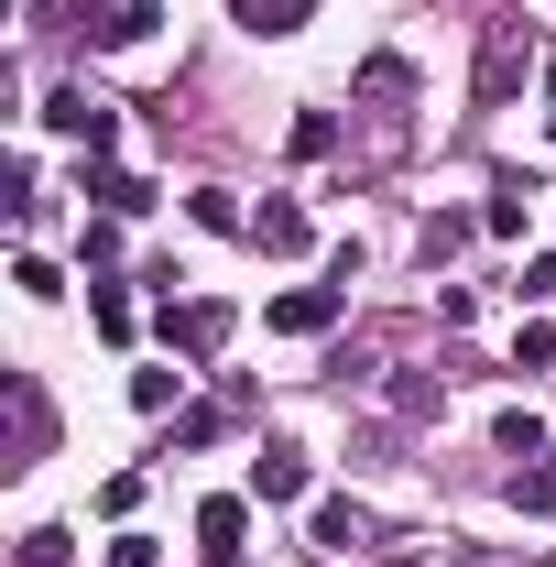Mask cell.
I'll return each mask as SVG.
<instances>
[{
	"label": "cell",
	"instance_id": "4",
	"mask_svg": "<svg viewBox=\"0 0 556 567\" xmlns=\"http://www.w3.org/2000/svg\"><path fill=\"white\" fill-rule=\"evenodd\" d=\"M524 76H535V44H524V22H491V33H481V110H502Z\"/></svg>",
	"mask_w": 556,
	"mask_h": 567
},
{
	"label": "cell",
	"instance_id": "14",
	"mask_svg": "<svg viewBox=\"0 0 556 567\" xmlns=\"http://www.w3.org/2000/svg\"><path fill=\"white\" fill-rule=\"evenodd\" d=\"M524 197H535V186L513 175V186H502V197H491V208H481V229H491V240H524Z\"/></svg>",
	"mask_w": 556,
	"mask_h": 567
},
{
	"label": "cell",
	"instance_id": "21",
	"mask_svg": "<svg viewBox=\"0 0 556 567\" xmlns=\"http://www.w3.org/2000/svg\"><path fill=\"white\" fill-rule=\"evenodd\" d=\"M284 142H295V153L317 164V153H339V121H328V110H306V121H295V132H284Z\"/></svg>",
	"mask_w": 556,
	"mask_h": 567
},
{
	"label": "cell",
	"instance_id": "28",
	"mask_svg": "<svg viewBox=\"0 0 556 567\" xmlns=\"http://www.w3.org/2000/svg\"><path fill=\"white\" fill-rule=\"evenodd\" d=\"M393 567H415V557H393Z\"/></svg>",
	"mask_w": 556,
	"mask_h": 567
},
{
	"label": "cell",
	"instance_id": "13",
	"mask_svg": "<svg viewBox=\"0 0 556 567\" xmlns=\"http://www.w3.org/2000/svg\"><path fill=\"white\" fill-rule=\"evenodd\" d=\"M229 11H240V33H295L317 0H229Z\"/></svg>",
	"mask_w": 556,
	"mask_h": 567
},
{
	"label": "cell",
	"instance_id": "26",
	"mask_svg": "<svg viewBox=\"0 0 556 567\" xmlns=\"http://www.w3.org/2000/svg\"><path fill=\"white\" fill-rule=\"evenodd\" d=\"M110 567H164V546H153V535H121V546H110Z\"/></svg>",
	"mask_w": 556,
	"mask_h": 567
},
{
	"label": "cell",
	"instance_id": "8",
	"mask_svg": "<svg viewBox=\"0 0 556 567\" xmlns=\"http://www.w3.org/2000/svg\"><path fill=\"white\" fill-rule=\"evenodd\" d=\"M404 99H415V66H404V55H371V66H360V110H382V121H393Z\"/></svg>",
	"mask_w": 556,
	"mask_h": 567
},
{
	"label": "cell",
	"instance_id": "18",
	"mask_svg": "<svg viewBox=\"0 0 556 567\" xmlns=\"http://www.w3.org/2000/svg\"><path fill=\"white\" fill-rule=\"evenodd\" d=\"M175 393H186V371H132V404H142V415H164Z\"/></svg>",
	"mask_w": 556,
	"mask_h": 567
},
{
	"label": "cell",
	"instance_id": "17",
	"mask_svg": "<svg viewBox=\"0 0 556 567\" xmlns=\"http://www.w3.org/2000/svg\"><path fill=\"white\" fill-rule=\"evenodd\" d=\"M470 229H481V218H459V208H436V218H425V262H447V251H459V240H470Z\"/></svg>",
	"mask_w": 556,
	"mask_h": 567
},
{
	"label": "cell",
	"instance_id": "2",
	"mask_svg": "<svg viewBox=\"0 0 556 567\" xmlns=\"http://www.w3.org/2000/svg\"><path fill=\"white\" fill-rule=\"evenodd\" d=\"M339 317H349V284H295V295L262 306V328H274V339H328Z\"/></svg>",
	"mask_w": 556,
	"mask_h": 567
},
{
	"label": "cell",
	"instance_id": "22",
	"mask_svg": "<svg viewBox=\"0 0 556 567\" xmlns=\"http://www.w3.org/2000/svg\"><path fill=\"white\" fill-rule=\"evenodd\" d=\"M66 546H76L66 524H33V535H22V567H66Z\"/></svg>",
	"mask_w": 556,
	"mask_h": 567
},
{
	"label": "cell",
	"instance_id": "15",
	"mask_svg": "<svg viewBox=\"0 0 556 567\" xmlns=\"http://www.w3.org/2000/svg\"><path fill=\"white\" fill-rule=\"evenodd\" d=\"M186 218H197V229H251V218H240V197H229V186H197V197H186Z\"/></svg>",
	"mask_w": 556,
	"mask_h": 567
},
{
	"label": "cell",
	"instance_id": "16",
	"mask_svg": "<svg viewBox=\"0 0 556 567\" xmlns=\"http://www.w3.org/2000/svg\"><path fill=\"white\" fill-rule=\"evenodd\" d=\"M513 502H524V513H556V458H535V470H513Z\"/></svg>",
	"mask_w": 556,
	"mask_h": 567
},
{
	"label": "cell",
	"instance_id": "5",
	"mask_svg": "<svg viewBox=\"0 0 556 567\" xmlns=\"http://www.w3.org/2000/svg\"><path fill=\"white\" fill-rule=\"evenodd\" d=\"M317 492V470H306V447L295 436H274L262 458H251V502H306Z\"/></svg>",
	"mask_w": 556,
	"mask_h": 567
},
{
	"label": "cell",
	"instance_id": "12",
	"mask_svg": "<svg viewBox=\"0 0 556 567\" xmlns=\"http://www.w3.org/2000/svg\"><path fill=\"white\" fill-rule=\"evenodd\" d=\"M87 328L121 350V339H132V295H121V284H87Z\"/></svg>",
	"mask_w": 556,
	"mask_h": 567
},
{
	"label": "cell",
	"instance_id": "25",
	"mask_svg": "<svg viewBox=\"0 0 556 567\" xmlns=\"http://www.w3.org/2000/svg\"><path fill=\"white\" fill-rule=\"evenodd\" d=\"M524 306H556V251H535V262H524Z\"/></svg>",
	"mask_w": 556,
	"mask_h": 567
},
{
	"label": "cell",
	"instance_id": "19",
	"mask_svg": "<svg viewBox=\"0 0 556 567\" xmlns=\"http://www.w3.org/2000/svg\"><path fill=\"white\" fill-rule=\"evenodd\" d=\"M11 284H22L33 306H55V295H66V284H55V262H44V251H22V262H11Z\"/></svg>",
	"mask_w": 556,
	"mask_h": 567
},
{
	"label": "cell",
	"instance_id": "7",
	"mask_svg": "<svg viewBox=\"0 0 556 567\" xmlns=\"http://www.w3.org/2000/svg\"><path fill=\"white\" fill-rule=\"evenodd\" d=\"M87 197H99V218H142V208H153V175H132V164H87Z\"/></svg>",
	"mask_w": 556,
	"mask_h": 567
},
{
	"label": "cell",
	"instance_id": "3",
	"mask_svg": "<svg viewBox=\"0 0 556 567\" xmlns=\"http://www.w3.org/2000/svg\"><path fill=\"white\" fill-rule=\"evenodd\" d=\"M229 328H240V317H229L218 295H197V306H164V350H175V360H218V350H229Z\"/></svg>",
	"mask_w": 556,
	"mask_h": 567
},
{
	"label": "cell",
	"instance_id": "20",
	"mask_svg": "<svg viewBox=\"0 0 556 567\" xmlns=\"http://www.w3.org/2000/svg\"><path fill=\"white\" fill-rule=\"evenodd\" d=\"M546 447H556V436L535 415H502V458H546Z\"/></svg>",
	"mask_w": 556,
	"mask_h": 567
},
{
	"label": "cell",
	"instance_id": "27",
	"mask_svg": "<svg viewBox=\"0 0 556 567\" xmlns=\"http://www.w3.org/2000/svg\"><path fill=\"white\" fill-rule=\"evenodd\" d=\"M208 567H240V546H208Z\"/></svg>",
	"mask_w": 556,
	"mask_h": 567
},
{
	"label": "cell",
	"instance_id": "11",
	"mask_svg": "<svg viewBox=\"0 0 556 567\" xmlns=\"http://www.w3.org/2000/svg\"><path fill=\"white\" fill-rule=\"evenodd\" d=\"M197 535H208V546H240V535H251V502H240V492H208V502H197Z\"/></svg>",
	"mask_w": 556,
	"mask_h": 567
},
{
	"label": "cell",
	"instance_id": "1",
	"mask_svg": "<svg viewBox=\"0 0 556 567\" xmlns=\"http://www.w3.org/2000/svg\"><path fill=\"white\" fill-rule=\"evenodd\" d=\"M44 132H66L87 164H110V142H121V110H110V99H87V87H55V99H44Z\"/></svg>",
	"mask_w": 556,
	"mask_h": 567
},
{
	"label": "cell",
	"instance_id": "9",
	"mask_svg": "<svg viewBox=\"0 0 556 567\" xmlns=\"http://www.w3.org/2000/svg\"><path fill=\"white\" fill-rule=\"evenodd\" d=\"M251 240H262V251H284V262H295V251H306L317 229H306V208H295V197H262V218H251Z\"/></svg>",
	"mask_w": 556,
	"mask_h": 567
},
{
	"label": "cell",
	"instance_id": "24",
	"mask_svg": "<svg viewBox=\"0 0 556 567\" xmlns=\"http://www.w3.org/2000/svg\"><path fill=\"white\" fill-rule=\"evenodd\" d=\"M218 425H229V415H218V404H186V415H175V447H208Z\"/></svg>",
	"mask_w": 556,
	"mask_h": 567
},
{
	"label": "cell",
	"instance_id": "23",
	"mask_svg": "<svg viewBox=\"0 0 556 567\" xmlns=\"http://www.w3.org/2000/svg\"><path fill=\"white\" fill-rule=\"evenodd\" d=\"M513 371H556V328H546V317H535V328L513 339Z\"/></svg>",
	"mask_w": 556,
	"mask_h": 567
},
{
	"label": "cell",
	"instance_id": "6",
	"mask_svg": "<svg viewBox=\"0 0 556 567\" xmlns=\"http://www.w3.org/2000/svg\"><path fill=\"white\" fill-rule=\"evenodd\" d=\"M153 22H164V0H99V11H87V44L121 55V44H153Z\"/></svg>",
	"mask_w": 556,
	"mask_h": 567
},
{
	"label": "cell",
	"instance_id": "10",
	"mask_svg": "<svg viewBox=\"0 0 556 567\" xmlns=\"http://www.w3.org/2000/svg\"><path fill=\"white\" fill-rule=\"evenodd\" d=\"M306 535H317L328 557H349V546L371 535V513H360V502H317V513H306Z\"/></svg>",
	"mask_w": 556,
	"mask_h": 567
}]
</instances>
